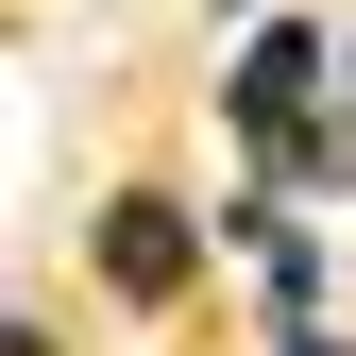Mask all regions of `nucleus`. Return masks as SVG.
<instances>
[{"label":"nucleus","instance_id":"20e7f679","mask_svg":"<svg viewBox=\"0 0 356 356\" xmlns=\"http://www.w3.org/2000/svg\"><path fill=\"white\" fill-rule=\"evenodd\" d=\"M272 356H339V339H323V323H289V339H272Z\"/></svg>","mask_w":356,"mask_h":356},{"label":"nucleus","instance_id":"f03ea898","mask_svg":"<svg viewBox=\"0 0 356 356\" xmlns=\"http://www.w3.org/2000/svg\"><path fill=\"white\" fill-rule=\"evenodd\" d=\"M85 272H102V305L170 323V305L204 289V220L170 204V187H102V220H85Z\"/></svg>","mask_w":356,"mask_h":356},{"label":"nucleus","instance_id":"7ed1b4c3","mask_svg":"<svg viewBox=\"0 0 356 356\" xmlns=\"http://www.w3.org/2000/svg\"><path fill=\"white\" fill-rule=\"evenodd\" d=\"M305 187H356V102L323 119V136H305Z\"/></svg>","mask_w":356,"mask_h":356},{"label":"nucleus","instance_id":"39448f33","mask_svg":"<svg viewBox=\"0 0 356 356\" xmlns=\"http://www.w3.org/2000/svg\"><path fill=\"white\" fill-rule=\"evenodd\" d=\"M204 17H220V34H254V0H204Z\"/></svg>","mask_w":356,"mask_h":356},{"label":"nucleus","instance_id":"f257e3e1","mask_svg":"<svg viewBox=\"0 0 356 356\" xmlns=\"http://www.w3.org/2000/svg\"><path fill=\"white\" fill-rule=\"evenodd\" d=\"M323 85H339V51H323L305 17H254V34H238V85H220V119L254 136V170H272V187L305 170V136H323Z\"/></svg>","mask_w":356,"mask_h":356}]
</instances>
